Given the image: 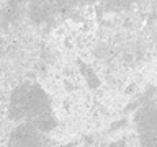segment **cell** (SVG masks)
<instances>
[{"label": "cell", "instance_id": "obj_2", "mask_svg": "<svg viewBox=\"0 0 157 147\" xmlns=\"http://www.w3.org/2000/svg\"><path fill=\"white\" fill-rule=\"evenodd\" d=\"M142 147H157V129L142 132Z\"/></svg>", "mask_w": 157, "mask_h": 147}, {"label": "cell", "instance_id": "obj_1", "mask_svg": "<svg viewBox=\"0 0 157 147\" xmlns=\"http://www.w3.org/2000/svg\"><path fill=\"white\" fill-rule=\"evenodd\" d=\"M15 147H39V132L31 124L18 127L13 134Z\"/></svg>", "mask_w": 157, "mask_h": 147}, {"label": "cell", "instance_id": "obj_3", "mask_svg": "<svg viewBox=\"0 0 157 147\" xmlns=\"http://www.w3.org/2000/svg\"><path fill=\"white\" fill-rule=\"evenodd\" d=\"M151 108H152V110H154V111L157 113V95H155L154 98H152V103H151Z\"/></svg>", "mask_w": 157, "mask_h": 147}]
</instances>
